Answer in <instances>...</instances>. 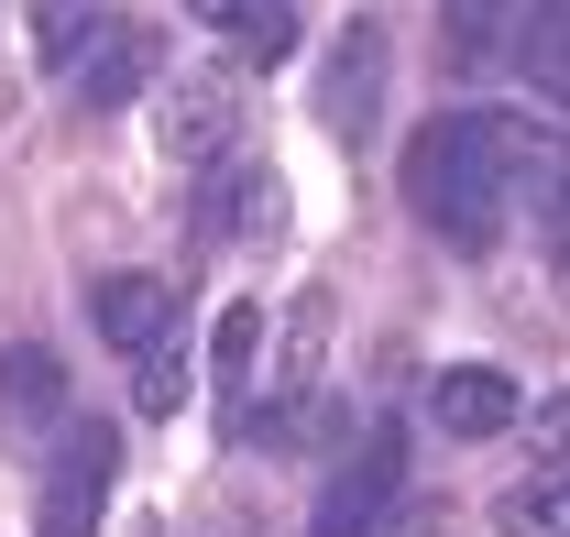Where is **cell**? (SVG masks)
I'll use <instances>...</instances> for the list:
<instances>
[{
	"label": "cell",
	"instance_id": "cell-1",
	"mask_svg": "<svg viewBox=\"0 0 570 537\" xmlns=\"http://www.w3.org/2000/svg\"><path fill=\"white\" fill-rule=\"evenodd\" d=\"M538 165H549V143H527V121H504V110H439L406 143V208L439 242L494 253L504 208H515V176H538Z\"/></svg>",
	"mask_w": 570,
	"mask_h": 537
},
{
	"label": "cell",
	"instance_id": "cell-2",
	"mask_svg": "<svg viewBox=\"0 0 570 537\" xmlns=\"http://www.w3.org/2000/svg\"><path fill=\"white\" fill-rule=\"evenodd\" d=\"M110 482H121V439L88 417L56 439V461H45V494H33V537H99V505H110Z\"/></svg>",
	"mask_w": 570,
	"mask_h": 537
},
{
	"label": "cell",
	"instance_id": "cell-3",
	"mask_svg": "<svg viewBox=\"0 0 570 537\" xmlns=\"http://www.w3.org/2000/svg\"><path fill=\"white\" fill-rule=\"evenodd\" d=\"M395 505H406V428H362V450L341 461V482L318 494L307 537H373Z\"/></svg>",
	"mask_w": 570,
	"mask_h": 537
},
{
	"label": "cell",
	"instance_id": "cell-4",
	"mask_svg": "<svg viewBox=\"0 0 570 537\" xmlns=\"http://www.w3.org/2000/svg\"><path fill=\"white\" fill-rule=\"evenodd\" d=\"M230 133H242V88H230L219 67L165 88V154H176V165H219V154H230Z\"/></svg>",
	"mask_w": 570,
	"mask_h": 537
},
{
	"label": "cell",
	"instance_id": "cell-5",
	"mask_svg": "<svg viewBox=\"0 0 570 537\" xmlns=\"http://www.w3.org/2000/svg\"><path fill=\"white\" fill-rule=\"evenodd\" d=\"M165 77V45L142 33V22H99L88 45H77V88H88V110H121Z\"/></svg>",
	"mask_w": 570,
	"mask_h": 537
},
{
	"label": "cell",
	"instance_id": "cell-6",
	"mask_svg": "<svg viewBox=\"0 0 570 537\" xmlns=\"http://www.w3.org/2000/svg\"><path fill=\"white\" fill-rule=\"evenodd\" d=\"M428 417H439V439H504V428L527 417V396L504 384L494 362H450V373L428 384Z\"/></svg>",
	"mask_w": 570,
	"mask_h": 537
},
{
	"label": "cell",
	"instance_id": "cell-7",
	"mask_svg": "<svg viewBox=\"0 0 570 537\" xmlns=\"http://www.w3.org/2000/svg\"><path fill=\"white\" fill-rule=\"evenodd\" d=\"M209 176V231L219 242H275L285 231V187L275 165H253V154H219V165H198Z\"/></svg>",
	"mask_w": 570,
	"mask_h": 537
},
{
	"label": "cell",
	"instance_id": "cell-8",
	"mask_svg": "<svg viewBox=\"0 0 570 537\" xmlns=\"http://www.w3.org/2000/svg\"><path fill=\"white\" fill-rule=\"evenodd\" d=\"M373 110H384V22H352L341 56H330V88H318V121H330L341 143H362Z\"/></svg>",
	"mask_w": 570,
	"mask_h": 537
},
{
	"label": "cell",
	"instance_id": "cell-9",
	"mask_svg": "<svg viewBox=\"0 0 570 537\" xmlns=\"http://www.w3.org/2000/svg\"><path fill=\"white\" fill-rule=\"evenodd\" d=\"M88 307H99V340H110V351H142L154 330H176V285H165V274H99Z\"/></svg>",
	"mask_w": 570,
	"mask_h": 537
},
{
	"label": "cell",
	"instance_id": "cell-10",
	"mask_svg": "<svg viewBox=\"0 0 570 537\" xmlns=\"http://www.w3.org/2000/svg\"><path fill=\"white\" fill-rule=\"evenodd\" d=\"M198 22H209L230 56H253V67H275V56H296V0H187Z\"/></svg>",
	"mask_w": 570,
	"mask_h": 537
},
{
	"label": "cell",
	"instance_id": "cell-11",
	"mask_svg": "<svg viewBox=\"0 0 570 537\" xmlns=\"http://www.w3.org/2000/svg\"><path fill=\"white\" fill-rule=\"evenodd\" d=\"M219 396H230V428H242V417H253V373H264V307H253V296H242V307H219Z\"/></svg>",
	"mask_w": 570,
	"mask_h": 537
},
{
	"label": "cell",
	"instance_id": "cell-12",
	"mask_svg": "<svg viewBox=\"0 0 570 537\" xmlns=\"http://www.w3.org/2000/svg\"><path fill=\"white\" fill-rule=\"evenodd\" d=\"M187 384H198V373H187V340L154 330V340L132 351V406H142V417H176V406H187Z\"/></svg>",
	"mask_w": 570,
	"mask_h": 537
},
{
	"label": "cell",
	"instance_id": "cell-13",
	"mask_svg": "<svg viewBox=\"0 0 570 537\" xmlns=\"http://www.w3.org/2000/svg\"><path fill=\"white\" fill-rule=\"evenodd\" d=\"M0 406L11 417H56L67 406V362L56 351H0Z\"/></svg>",
	"mask_w": 570,
	"mask_h": 537
},
{
	"label": "cell",
	"instance_id": "cell-14",
	"mask_svg": "<svg viewBox=\"0 0 570 537\" xmlns=\"http://www.w3.org/2000/svg\"><path fill=\"white\" fill-rule=\"evenodd\" d=\"M99 22H110L99 0H33V45H45V67H77V45H88Z\"/></svg>",
	"mask_w": 570,
	"mask_h": 537
},
{
	"label": "cell",
	"instance_id": "cell-15",
	"mask_svg": "<svg viewBox=\"0 0 570 537\" xmlns=\"http://www.w3.org/2000/svg\"><path fill=\"white\" fill-rule=\"evenodd\" d=\"M560 450H549V461H538V482H515V494H504V537H560Z\"/></svg>",
	"mask_w": 570,
	"mask_h": 537
},
{
	"label": "cell",
	"instance_id": "cell-16",
	"mask_svg": "<svg viewBox=\"0 0 570 537\" xmlns=\"http://www.w3.org/2000/svg\"><path fill=\"white\" fill-rule=\"evenodd\" d=\"M318 330H330V296H296L285 351H275V384H285V396H307V373H318Z\"/></svg>",
	"mask_w": 570,
	"mask_h": 537
},
{
	"label": "cell",
	"instance_id": "cell-17",
	"mask_svg": "<svg viewBox=\"0 0 570 537\" xmlns=\"http://www.w3.org/2000/svg\"><path fill=\"white\" fill-rule=\"evenodd\" d=\"M504 22H515V0H450V67H483Z\"/></svg>",
	"mask_w": 570,
	"mask_h": 537
},
{
	"label": "cell",
	"instance_id": "cell-18",
	"mask_svg": "<svg viewBox=\"0 0 570 537\" xmlns=\"http://www.w3.org/2000/svg\"><path fill=\"white\" fill-rule=\"evenodd\" d=\"M527 67H538V88H560V77H570V11H560V0L527 11Z\"/></svg>",
	"mask_w": 570,
	"mask_h": 537
}]
</instances>
